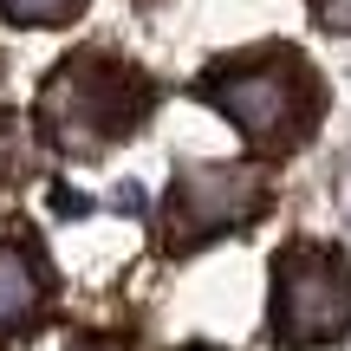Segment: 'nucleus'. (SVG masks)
Wrapping results in <instances>:
<instances>
[{
	"label": "nucleus",
	"mask_w": 351,
	"mask_h": 351,
	"mask_svg": "<svg viewBox=\"0 0 351 351\" xmlns=\"http://www.w3.org/2000/svg\"><path fill=\"white\" fill-rule=\"evenodd\" d=\"M150 111H156L150 72L117 59L111 46L72 52V59L52 65L46 85H39V130H46L52 150L78 156V163H91V156L117 150L124 137H137V130L150 124Z\"/></svg>",
	"instance_id": "obj_1"
},
{
	"label": "nucleus",
	"mask_w": 351,
	"mask_h": 351,
	"mask_svg": "<svg viewBox=\"0 0 351 351\" xmlns=\"http://www.w3.org/2000/svg\"><path fill=\"white\" fill-rule=\"evenodd\" d=\"M195 98L208 111H221L254 150L287 156L300 150L319 130V111H326V85L319 72L300 59L293 46H254L241 59H221L195 78Z\"/></svg>",
	"instance_id": "obj_2"
},
{
	"label": "nucleus",
	"mask_w": 351,
	"mask_h": 351,
	"mask_svg": "<svg viewBox=\"0 0 351 351\" xmlns=\"http://www.w3.org/2000/svg\"><path fill=\"white\" fill-rule=\"evenodd\" d=\"M351 332V254L332 241H287L274 254L267 339L280 351H319Z\"/></svg>",
	"instance_id": "obj_3"
},
{
	"label": "nucleus",
	"mask_w": 351,
	"mask_h": 351,
	"mask_svg": "<svg viewBox=\"0 0 351 351\" xmlns=\"http://www.w3.org/2000/svg\"><path fill=\"white\" fill-rule=\"evenodd\" d=\"M274 202V163L254 156V163H182L163 195V254H195L221 234L254 228Z\"/></svg>",
	"instance_id": "obj_4"
},
{
	"label": "nucleus",
	"mask_w": 351,
	"mask_h": 351,
	"mask_svg": "<svg viewBox=\"0 0 351 351\" xmlns=\"http://www.w3.org/2000/svg\"><path fill=\"white\" fill-rule=\"evenodd\" d=\"M46 300H52V267L39 254V241L0 228V345L26 339L46 319Z\"/></svg>",
	"instance_id": "obj_5"
},
{
	"label": "nucleus",
	"mask_w": 351,
	"mask_h": 351,
	"mask_svg": "<svg viewBox=\"0 0 351 351\" xmlns=\"http://www.w3.org/2000/svg\"><path fill=\"white\" fill-rule=\"evenodd\" d=\"M78 7H85V0H0V13H7L13 26H65Z\"/></svg>",
	"instance_id": "obj_6"
},
{
	"label": "nucleus",
	"mask_w": 351,
	"mask_h": 351,
	"mask_svg": "<svg viewBox=\"0 0 351 351\" xmlns=\"http://www.w3.org/2000/svg\"><path fill=\"white\" fill-rule=\"evenodd\" d=\"M313 20L326 33H351V0H313Z\"/></svg>",
	"instance_id": "obj_7"
},
{
	"label": "nucleus",
	"mask_w": 351,
	"mask_h": 351,
	"mask_svg": "<svg viewBox=\"0 0 351 351\" xmlns=\"http://www.w3.org/2000/svg\"><path fill=\"white\" fill-rule=\"evenodd\" d=\"M176 351H221V345H176Z\"/></svg>",
	"instance_id": "obj_8"
},
{
	"label": "nucleus",
	"mask_w": 351,
	"mask_h": 351,
	"mask_svg": "<svg viewBox=\"0 0 351 351\" xmlns=\"http://www.w3.org/2000/svg\"><path fill=\"white\" fill-rule=\"evenodd\" d=\"M345 202H351V182H345Z\"/></svg>",
	"instance_id": "obj_9"
}]
</instances>
